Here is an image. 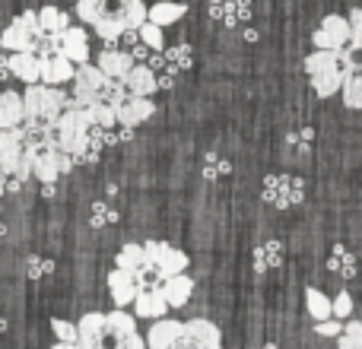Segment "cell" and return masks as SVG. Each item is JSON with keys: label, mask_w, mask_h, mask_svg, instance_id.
<instances>
[{"label": "cell", "mask_w": 362, "mask_h": 349, "mask_svg": "<svg viewBox=\"0 0 362 349\" xmlns=\"http://www.w3.org/2000/svg\"><path fill=\"white\" fill-rule=\"evenodd\" d=\"M350 42L359 45L362 48V6H356V10H350Z\"/></svg>", "instance_id": "7bdbcfd3"}, {"label": "cell", "mask_w": 362, "mask_h": 349, "mask_svg": "<svg viewBox=\"0 0 362 349\" xmlns=\"http://www.w3.org/2000/svg\"><path fill=\"white\" fill-rule=\"evenodd\" d=\"M146 261V251H144V244H124V248L118 251V261H115V267H121V270H137L140 264Z\"/></svg>", "instance_id": "f35d334b"}, {"label": "cell", "mask_w": 362, "mask_h": 349, "mask_svg": "<svg viewBox=\"0 0 362 349\" xmlns=\"http://www.w3.org/2000/svg\"><path fill=\"white\" fill-rule=\"evenodd\" d=\"M131 305H134V314H137V318H150V321L163 318V314L169 312V302H165V295H163L159 286L137 289V295H134Z\"/></svg>", "instance_id": "e0dca14e"}, {"label": "cell", "mask_w": 362, "mask_h": 349, "mask_svg": "<svg viewBox=\"0 0 362 349\" xmlns=\"http://www.w3.org/2000/svg\"><path fill=\"white\" fill-rule=\"evenodd\" d=\"M74 67H76L74 61H67L61 51H54V54L42 57V76H38V83L64 86V83H70V76H74Z\"/></svg>", "instance_id": "d6986e66"}, {"label": "cell", "mask_w": 362, "mask_h": 349, "mask_svg": "<svg viewBox=\"0 0 362 349\" xmlns=\"http://www.w3.org/2000/svg\"><path fill=\"white\" fill-rule=\"evenodd\" d=\"M51 331H54V337H57V349L76 346V324H70V321H64V318H54L51 321Z\"/></svg>", "instance_id": "ab89813d"}, {"label": "cell", "mask_w": 362, "mask_h": 349, "mask_svg": "<svg viewBox=\"0 0 362 349\" xmlns=\"http://www.w3.org/2000/svg\"><path fill=\"white\" fill-rule=\"evenodd\" d=\"M305 308H308V314H312L315 321L331 318V299H327L321 289H315V286L305 289Z\"/></svg>", "instance_id": "e575fe53"}, {"label": "cell", "mask_w": 362, "mask_h": 349, "mask_svg": "<svg viewBox=\"0 0 362 349\" xmlns=\"http://www.w3.org/2000/svg\"><path fill=\"white\" fill-rule=\"evenodd\" d=\"M312 42H315V48H340V45H346L350 42V19L337 16V13L325 16L321 25L315 29Z\"/></svg>", "instance_id": "5bb4252c"}, {"label": "cell", "mask_w": 362, "mask_h": 349, "mask_svg": "<svg viewBox=\"0 0 362 349\" xmlns=\"http://www.w3.org/2000/svg\"><path fill=\"white\" fill-rule=\"evenodd\" d=\"M108 292H112V299H115V308H127V305H131L134 295H137V283H134L131 270L115 267L112 273H108Z\"/></svg>", "instance_id": "44dd1931"}, {"label": "cell", "mask_w": 362, "mask_h": 349, "mask_svg": "<svg viewBox=\"0 0 362 349\" xmlns=\"http://www.w3.org/2000/svg\"><path fill=\"white\" fill-rule=\"evenodd\" d=\"M344 105L346 108H362V67L359 70H346L344 76Z\"/></svg>", "instance_id": "d6a6232c"}, {"label": "cell", "mask_w": 362, "mask_h": 349, "mask_svg": "<svg viewBox=\"0 0 362 349\" xmlns=\"http://www.w3.org/2000/svg\"><path fill=\"white\" fill-rule=\"evenodd\" d=\"M340 327H344V321H340V318H334V314H331V318L318 321V324H315V331H318L321 337H337V333H340Z\"/></svg>", "instance_id": "f6af8a7d"}, {"label": "cell", "mask_w": 362, "mask_h": 349, "mask_svg": "<svg viewBox=\"0 0 362 349\" xmlns=\"http://www.w3.org/2000/svg\"><path fill=\"white\" fill-rule=\"evenodd\" d=\"M163 61H165V70H172V73H185V70H191L194 64V51L191 45H165L163 48Z\"/></svg>", "instance_id": "f1b7e54d"}, {"label": "cell", "mask_w": 362, "mask_h": 349, "mask_svg": "<svg viewBox=\"0 0 362 349\" xmlns=\"http://www.w3.org/2000/svg\"><path fill=\"white\" fill-rule=\"evenodd\" d=\"M331 67H340V54L337 48H315L312 54L305 57V73L315 76V73H325Z\"/></svg>", "instance_id": "4dcf8cb0"}, {"label": "cell", "mask_w": 362, "mask_h": 349, "mask_svg": "<svg viewBox=\"0 0 362 349\" xmlns=\"http://www.w3.org/2000/svg\"><path fill=\"white\" fill-rule=\"evenodd\" d=\"M327 270L337 276H344V280H353V276L359 273V261L356 254H353L350 248H344V244H334L331 257H327Z\"/></svg>", "instance_id": "d4e9b609"}, {"label": "cell", "mask_w": 362, "mask_h": 349, "mask_svg": "<svg viewBox=\"0 0 362 349\" xmlns=\"http://www.w3.org/2000/svg\"><path fill=\"white\" fill-rule=\"evenodd\" d=\"M51 270H54L51 261H42V257H35V254L29 257V280H42V276L51 273Z\"/></svg>", "instance_id": "ee69618b"}, {"label": "cell", "mask_w": 362, "mask_h": 349, "mask_svg": "<svg viewBox=\"0 0 362 349\" xmlns=\"http://www.w3.org/2000/svg\"><path fill=\"white\" fill-rule=\"evenodd\" d=\"M38 25H42L45 35H57V32H64L70 25V16L61 10V6H42L38 10Z\"/></svg>", "instance_id": "1f68e13d"}, {"label": "cell", "mask_w": 362, "mask_h": 349, "mask_svg": "<svg viewBox=\"0 0 362 349\" xmlns=\"http://www.w3.org/2000/svg\"><path fill=\"white\" fill-rule=\"evenodd\" d=\"M70 83H74L70 102H74V105H80V108L83 105H93V102H112V105H118V102L127 95L124 83L105 76L99 67H95V64H89V61L76 64Z\"/></svg>", "instance_id": "7a4b0ae2"}, {"label": "cell", "mask_w": 362, "mask_h": 349, "mask_svg": "<svg viewBox=\"0 0 362 349\" xmlns=\"http://www.w3.org/2000/svg\"><path fill=\"white\" fill-rule=\"evenodd\" d=\"M206 10L216 23L223 25H248L251 13H255V4L251 0H206Z\"/></svg>", "instance_id": "4fadbf2b"}, {"label": "cell", "mask_w": 362, "mask_h": 349, "mask_svg": "<svg viewBox=\"0 0 362 349\" xmlns=\"http://www.w3.org/2000/svg\"><path fill=\"white\" fill-rule=\"evenodd\" d=\"M187 13V6L185 4H172V0H159V4H153V6H146V19L150 23H156V25H175L181 16Z\"/></svg>", "instance_id": "83f0119b"}, {"label": "cell", "mask_w": 362, "mask_h": 349, "mask_svg": "<svg viewBox=\"0 0 362 349\" xmlns=\"http://www.w3.org/2000/svg\"><path fill=\"white\" fill-rule=\"evenodd\" d=\"M137 35H140V42H144L146 48H153V51H163V48H165V35H163V25L150 23V19H144V23L137 25Z\"/></svg>", "instance_id": "74e56055"}, {"label": "cell", "mask_w": 362, "mask_h": 349, "mask_svg": "<svg viewBox=\"0 0 362 349\" xmlns=\"http://www.w3.org/2000/svg\"><path fill=\"white\" fill-rule=\"evenodd\" d=\"M42 35L45 32H42V25H38V13L25 10L4 29V35H0V48L4 51H35Z\"/></svg>", "instance_id": "ba28073f"}, {"label": "cell", "mask_w": 362, "mask_h": 349, "mask_svg": "<svg viewBox=\"0 0 362 349\" xmlns=\"http://www.w3.org/2000/svg\"><path fill=\"white\" fill-rule=\"evenodd\" d=\"M156 114V105H153L150 95H134L127 93L124 99L115 105V121L124 127H140L144 121H150Z\"/></svg>", "instance_id": "8fae6325"}, {"label": "cell", "mask_w": 362, "mask_h": 349, "mask_svg": "<svg viewBox=\"0 0 362 349\" xmlns=\"http://www.w3.org/2000/svg\"><path fill=\"white\" fill-rule=\"evenodd\" d=\"M331 314H334V318H340V321L353 318V299H350V295H346V292L334 295V299H331Z\"/></svg>", "instance_id": "b9f144b4"}, {"label": "cell", "mask_w": 362, "mask_h": 349, "mask_svg": "<svg viewBox=\"0 0 362 349\" xmlns=\"http://www.w3.org/2000/svg\"><path fill=\"white\" fill-rule=\"evenodd\" d=\"M344 76H346L344 67H331V70H325V73L308 76V80H312V89H315V95H318V99H331V95L340 93Z\"/></svg>", "instance_id": "484cf974"}, {"label": "cell", "mask_w": 362, "mask_h": 349, "mask_svg": "<svg viewBox=\"0 0 362 349\" xmlns=\"http://www.w3.org/2000/svg\"><path fill=\"white\" fill-rule=\"evenodd\" d=\"M118 223V210H115L112 203H105V200H95L93 206H89V225L93 229H105V225Z\"/></svg>", "instance_id": "d590c367"}, {"label": "cell", "mask_w": 362, "mask_h": 349, "mask_svg": "<svg viewBox=\"0 0 362 349\" xmlns=\"http://www.w3.org/2000/svg\"><path fill=\"white\" fill-rule=\"evenodd\" d=\"M131 64H134V57L127 54V51L105 48L99 54V61H95V67H99L105 76H112V80H124V73L131 70Z\"/></svg>", "instance_id": "cb8c5ba5"}, {"label": "cell", "mask_w": 362, "mask_h": 349, "mask_svg": "<svg viewBox=\"0 0 362 349\" xmlns=\"http://www.w3.org/2000/svg\"><path fill=\"white\" fill-rule=\"evenodd\" d=\"M67 105H74V102H70V95H64L57 86H48V83H25V93H23V124L48 127Z\"/></svg>", "instance_id": "3957f363"}, {"label": "cell", "mask_w": 362, "mask_h": 349, "mask_svg": "<svg viewBox=\"0 0 362 349\" xmlns=\"http://www.w3.org/2000/svg\"><path fill=\"white\" fill-rule=\"evenodd\" d=\"M0 172H10L16 178H32V153L23 127H0Z\"/></svg>", "instance_id": "8992f818"}, {"label": "cell", "mask_w": 362, "mask_h": 349, "mask_svg": "<svg viewBox=\"0 0 362 349\" xmlns=\"http://www.w3.org/2000/svg\"><path fill=\"white\" fill-rule=\"evenodd\" d=\"M159 289H163V295H165V302H169V308H185L187 299H191V292H194V280L185 273V270H181V273L163 276Z\"/></svg>", "instance_id": "ffe728a7"}, {"label": "cell", "mask_w": 362, "mask_h": 349, "mask_svg": "<svg viewBox=\"0 0 362 349\" xmlns=\"http://www.w3.org/2000/svg\"><path fill=\"white\" fill-rule=\"evenodd\" d=\"M124 89L134 95H153L156 93V70H150L146 64H131V70L124 73Z\"/></svg>", "instance_id": "603a6c76"}, {"label": "cell", "mask_w": 362, "mask_h": 349, "mask_svg": "<svg viewBox=\"0 0 362 349\" xmlns=\"http://www.w3.org/2000/svg\"><path fill=\"white\" fill-rule=\"evenodd\" d=\"M229 172H232V165L226 162L223 156H216V153H210V156H206V165H204V178L206 181L219 178V174H229Z\"/></svg>", "instance_id": "60d3db41"}, {"label": "cell", "mask_w": 362, "mask_h": 349, "mask_svg": "<svg viewBox=\"0 0 362 349\" xmlns=\"http://www.w3.org/2000/svg\"><path fill=\"white\" fill-rule=\"evenodd\" d=\"M144 251H146V261L156 264L163 276L181 273V270H187V264H191V257H187L185 251L172 248V244H165V242H146Z\"/></svg>", "instance_id": "7c38bea8"}, {"label": "cell", "mask_w": 362, "mask_h": 349, "mask_svg": "<svg viewBox=\"0 0 362 349\" xmlns=\"http://www.w3.org/2000/svg\"><path fill=\"white\" fill-rule=\"evenodd\" d=\"M54 42H57V51L67 61H74V64L89 61V38H86V29H80V25H67L64 32L54 35Z\"/></svg>", "instance_id": "9a60e30c"}, {"label": "cell", "mask_w": 362, "mask_h": 349, "mask_svg": "<svg viewBox=\"0 0 362 349\" xmlns=\"http://www.w3.org/2000/svg\"><path fill=\"white\" fill-rule=\"evenodd\" d=\"M76 16L102 42H118L127 29H137L146 19V4L144 0H76Z\"/></svg>", "instance_id": "6da1fadb"}, {"label": "cell", "mask_w": 362, "mask_h": 349, "mask_svg": "<svg viewBox=\"0 0 362 349\" xmlns=\"http://www.w3.org/2000/svg\"><path fill=\"white\" fill-rule=\"evenodd\" d=\"M261 194L270 206L276 210H289V206H299L305 200V181L299 174H283V172H270L261 184Z\"/></svg>", "instance_id": "52a82bcc"}, {"label": "cell", "mask_w": 362, "mask_h": 349, "mask_svg": "<svg viewBox=\"0 0 362 349\" xmlns=\"http://www.w3.org/2000/svg\"><path fill=\"white\" fill-rule=\"evenodd\" d=\"M76 346H83V349H102L105 346V314L89 312L76 321Z\"/></svg>", "instance_id": "2e32d148"}, {"label": "cell", "mask_w": 362, "mask_h": 349, "mask_svg": "<svg viewBox=\"0 0 362 349\" xmlns=\"http://www.w3.org/2000/svg\"><path fill=\"white\" fill-rule=\"evenodd\" d=\"M6 67H10V76H16V80L38 83V76H42V57L35 51H10Z\"/></svg>", "instance_id": "ac0fdd59"}, {"label": "cell", "mask_w": 362, "mask_h": 349, "mask_svg": "<svg viewBox=\"0 0 362 349\" xmlns=\"http://www.w3.org/2000/svg\"><path fill=\"white\" fill-rule=\"evenodd\" d=\"M105 346L108 349H144L146 346V340L137 333L134 314H127L124 308H115L112 314H105Z\"/></svg>", "instance_id": "9c48e42d"}, {"label": "cell", "mask_w": 362, "mask_h": 349, "mask_svg": "<svg viewBox=\"0 0 362 349\" xmlns=\"http://www.w3.org/2000/svg\"><path fill=\"white\" fill-rule=\"evenodd\" d=\"M223 343V333L213 321H181V333H178V343L175 349H216Z\"/></svg>", "instance_id": "30bf717a"}, {"label": "cell", "mask_w": 362, "mask_h": 349, "mask_svg": "<svg viewBox=\"0 0 362 349\" xmlns=\"http://www.w3.org/2000/svg\"><path fill=\"white\" fill-rule=\"evenodd\" d=\"M289 143H293V146H299V150H308V143H312V140H315V131H312V127H305V131H296V134H289Z\"/></svg>", "instance_id": "bcb514c9"}, {"label": "cell", "mask_w": 362, "mask_h": 349, "mask_svg": "<svg viewBox=\"0 0 362 349\" xmlns=\"http://www.w3.org/2000/svg\"><path fill=\"white\" fill-rule=\"evenodd\" d=\"M178 333H181V321H172L163 314V318H156V324L150 327V333L144 340L150 349H175Z\"/></svg>", "instance_id": "7402d4cb"}, {"label": "cell", "mask_w": 362, "mask_h": 349, "mask_svg": "<svg viewBox=\"0 0 362 349\" xmlns=\"http://www.w3.org/2000/svg\"><path fill=\"white\" fill-rule=\"evenodd\" d=\"M29 153H32V178H38L42 184H54L61 174L74 172V156L57 150L51 140H29Z\"/></svg>", "instance_id": "5b68a950"}, {"label": "cell", "mask_w": 362, "mask_h": 349, "mask_svg": "<svg viewBox=\"0 0 362 349\" xmlns=\"http://www.w3.org/2000/svg\"><path fill=\"white\" fill-rule=\"evenodd\" d=\"M337 343H340V349H362V321L346 318L337 333Z\"/></svg>", "instance_id": "8d00e7d4"}, {"label": "cell", "mask_w": 362, "mask_h": 349, "mask_svg": "<svg viewBox=\"0 0 362 349\" xmlns=\"http://www.w3.org/2000/svg\"><path fill=\"white\" fill-rule=\"evenodd\" d=\"M23 124V93L4 89L0 93V127H16Z\"/></svg>", "instance_id": "4316f807"}, {"label": "cell", "mask_w": 362, "mask_h": 349, "mask_svg": "<svg viewBox=\"0 0 362 349\" xmlns=\"http://www.w3.org/2000/svg\"><path fill=\"white\" fill-rule=\"evenodd\" d=\"M283 264V244L280 242H264V244H257V251H255V267H257V273H267V270H276Z\"/></svg>", "instance_id": "f546056e"}, {"label": "cell", "mask_w": 362, "mask_h": 349, "mask_svg": "<svg viewBox=\"0 0 362 349\" xmlns=\"http://www.w3.org/2000/svg\"><path fill=\"white\" fill-rule=\"evenodd\" d=\"M83 112H86L89 124H95V127H115L118 124V121H115L112 102H93V105H83Z\"/></svg>", "instance_id": "836d02e7"}, {"label": "cell", "mask_w": 362, "mask_h": 349, "mask_svg": "<svg viewBox=\"0 0 362 349\" xmlns=\"http://www.w3.org/2000/svg\"><path fill=\"white\" fill-rule=\"evenodd\" d=\"M86 137H89V118L80 105H67L45 127V140H51L57 150L70 153V156H76L86 146Z\"/></svg>", "instance_id": "277c9868"}]
</instances>
